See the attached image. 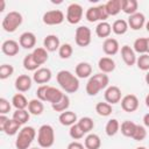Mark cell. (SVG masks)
Returning <instances> with one entry per match:
<instances>
[{
	"mask_svg": "<svg viewBox=\"0 0 149 149\" xmlns=\"http://www.w3.org/2000/svg\"><path fill=\"white\" fill-rule=\"evenodd\" d=\"M30 118V113L27 111V109H16L14 113H13V118L15 121H17L21 125H24Z\"/></svg>",
	"mask_w": 149,
	"mask_h": 149,
	"instance_id": "40",
	"label": "cell"
},
{
	"mask_svg": "<svg viewBox=\"0 0 149 149\" xmlns=\"http://www.w3.org/2000/svg\"><path fill=\"white\" fill-rule=\"evenodd\" d=\"M121 57L123 59V62L126 63V65L128 66H133L134 64H136V55H135V51L132 47L129 45H123L121 47Z\"/></svg>",
	"mask_w": 149,
	"mask_h": 149,
	"instance_id": "15",
	"label": "cell"
},
{
	"mask_svg": "<svg viewBox=\"0 0 149 149\" xmlns=\"http://www.w3.org/2000/svg\"><path fill=\"white\" fill-rule=\"evenodd\" d=\"M52 77V73H51V70L48 69V68H40L37 69L34 74H33V80L37 84H41V85H45L47 83L50 81Z\"/></svg>",
	"mask_w": 149,
	"mask_h": 149,
	"instance_id": "12",
	"label": "cell"
},
{
	"mask_svg": "<svg viewBox=\"0 0 149 149\" xmlns=\"http://www.w3.org/2000/svg\"><path fill=\"white\" fill-rule=\"evenodd\" d=\"M57 83L61 88L66 93H74L79 90L78 77L68 70H61L56 76Z\"/></svg>",
	"mask_w": 149,
	"mask_h": 149,
	"instance_id": "1",
	"label": "cell"
},
{
	"mask_svg": "<svg viewBox=\"0 0 149 149\" xmlns=\"http://www.w3.org/2000/svg\"><path fill=\"white\" fill-rule=\"evenodd\" d=\"M31 84H33V79L28 74H20L15 79V88L19 92H27L28 90H30Z\"/></svg>",
	"mask_w": 149,
	"mask_h": 149,
	"instance_id": "18",
	"label": "cell"
},
{
	"mask_svg": "<svg viewBox=\"0 0 149 149\" xmlns=\"http://www.w3.org/2000/svg\"><path fill=\"white\" fill-rule=\"evenodd\" d=\"M139 2L136 0H121V10L128 15L137 13Z\"/></svg>",
	"mask_w": 149,
	"mask_h": 149,
	"instance_id": "25",
	"label": "cell"
},
{
	"mask_svg": "<svg viewBox=\"0 0 149 149\" xmlns=\"http://www.w3.org/2000/svg\"><path fill=\"white\" fill-rule=\"evenodd\" d=\"M74 72L78 78H88L92 74V66L87 62H80L76 65Z\"/></svg>",
	"mask_w": 149,
	"mask_h": 149,
	"instance_id": "22",
	"label": "cell"
},
{
	"mask_svg": "<svg viewBox=\"0 0 149 149\" xmlns=\"http://www.w3.org/2000/svg\"><path fill=\"white\" fill-rule=\"evenodd\" d=\"M111 33H112V26L108 22H106V21L99 22L97 24V27H95V34L100 38H105V40L108 38Z\"/></svg>",
	"mask_w": 149,
	"mask_h": 149,
	"instance_id": "24",
	"label": "cell"
},
{
	"mask_svg": "<svg viewBox=\"0 0 149 149\" xmlns=\"http://www.w3.org/2000/svg\"><path fill=\"white\" fill-rule=\"evenodd\" d=\"M72 52H73V49H72V45L69 44V43H64L59 47L58 49V55L62 59H68L72 56Z\"/></svg>",
	"mask_w": 149,
	"mask_h": 149,
	"instance_id": "41",
	"label": "cell"
},
{
	"mask_svg": "<svg viewBox=\"0 0 149 149\" xmlns=\"http://www.w3.org/2000/svg\"><path fill=\"white\" fill-rule=\"evenodd\" d=\"M66 149H86V148H85V146L81 144L80 142L73 141V142H71V143L68 144V148H66Z\"/></svg>",
	"mask_w": 149,
	"mask_h": 149,
	"instance_id": "47",
	"label": "cell"
},
{
	"mask_svg": "<svg viewBox=\"0 0 149 149\" xmlns=\"http://www.w3.org/2000/svg\"><path fill=\"white\" fill-rule=\"evenodd\" d=\"M129 26H128V22L122 20V19H119V20H115L112 24V31L116 35H123L127 33Z\"/></svg>",
	"mask_w": 149,
	"mask_h": 149,
	"instance_id": "30",
	"label": "cell"
},
{
	"mask_svg": "<svg viewBox=\"0 0 149 149\" xmlns=\"http://www.w3.org/2000/svg\"><path fill=\"white\" fill-rule=\"evenodd\" d=\"M14 73V68L10 64H2L0 66V79L5 80Z\"/></svg>",
	"mask_w": 149,
	"mask_h": 149,
	"instance_id": "44",
	"label": "cell"
},
{
	"mask_svg": "<svg viewBox=\"0 0 149 149\" xmlns=\"http://www.w3.org/2000/svg\"><path fill=\"white\" fill-rule=\"evenodd\" d=\"M120 129H121L122 135H125L127 137H133L134 132L136 129V123L133 122V121H130V120H126V121H123L121 123Z\"/></svg>",
	"mask_w": 149,
	"mask_h": 149,
	"instance_id": "32",
	"label": "cell"
},
{
	"mask_svg": "<svg viewBox=\"0 0 149 149\" xmlns=\"http://www.w3.org/2000/svg\"><path fill=\"white\" fill-rule=\"evenodd\" d=\"M146 105H147V107H149V94H147V97H146Z\"/></svg>",
	"mask_w": 149,
	"mask_h": 149,
	"instance_id": "52",
	"label": "cell"
},
{
	"mask_svg": "<svg viewBox=\"0 0 149 149\" xmlns=\"http://www.w3.org/2000/svg\"><path fill=\"white\" fill-rule=\"evenodd\" d=\"M127 22H128V26L130 27V29L139 30L146 24V16H144V14L137 12V13H135L133 15H129Z\"/></svg>",
	"mask_w": 149,
	"mask_h": 149,
	"instance_id": "16",
	"label": "cell"
},
{
	"mask_svg": "<svg viewBox=\"0 0 149 149\" xmlns=\"http://www.w3.org/2000/svg\"><path fill=\"white\" fill-rule=\"evenodd\" d=\"M1 51L6 56H9V57L15 56L20 51V44H19V42H16L14 40H6L1 44Z\"/></svg>",
	"mask_w": 149,
	"mask_h": 149,
	"instance_id": "14",
	"label": "cell"
},
{
	"mask_svg": "<svg viewBox=\"0 0 149 149\" xmlns=\"http://www.w3.org/2000/svg\"><path fill=\"white\" fill-rule=\"evenodd\" d=\"M95 112L100 115V116H108L112 114L113 112V108H112V105L108 104V102H98L95 105Z\"/></svg>",
	"mask_w": 149,
	"mask_h": 149,
	"instance_id": "36",
	"label": "cell"
},
{
	"mask_svg": "<svg viewBox=\"0 0 149 149\" xmlns=\"http://www.w3.org/2000/svg\"><path fill=\"white\" fill-rule=\"evenodd\" d=\"M108 83H109V78L106 73H102V72L95 73L92 77H90L86 84V93L91 97L97 95L99 91L108 87Z\"/></svg>",
	"mask_w": 149,
	"mask_h": 149,
	"instance_id": "2",
	"label": "cell"
},
{
	"mask_svg": "<svg viewBox=\"0 0 149 149\" xmlns=\"http://www.w3.org/2000/svg\"><path fill=\"white\" fill-rule=\"evenodd\" d=\"M28 104H29V101L22 93H16L12 98V105L16 109H26L28 107Z\"/></svg>",
	"mask_w": 149,
	"mask_h": 149,
	"instance_id": "31",
	"label": "cell"
},
{
	"mask_svg": "<svg viewBox=\"0 0 149 149\" xmlns=\"http://www.w3.org/2000/svg\"><path fill=\"white\" fill-rule=\"evenodd\" d=\"M108 16H115L121 12V0H108L105 3Z\"/></svg>",
	"mask_w": 149,
	"mask_h": 149,
	"instance_id": "26",
	"label": "cell"
},
{
	"mask_svg": "<svg viewBox=\"0 0 149 149\" xmlns=\"http://www.w3.org/2000/svg\"><path fill=\"white\" fill-rule=\"evenodd\" d=\"M10 104L7 99L5 98H0V114H7L10 111Z\"/></svg>",
	"mask_w": 149,
	"mask_h": 149,
	"instance_id": "46",
	"label": "cell"
},
{
	"mask_svg": "<svg viewBox=\"0 0 149 149\" xmlns=\"http://www.w3.org/2000/svg\"><path fill=\"white\" fill-rule=\"evenodd\" d=\"M8 120H9V118H7L5 114H0V130L3 132L5 126H6V123H7Z\"/></svg>",
	"mask_w": 149,
	"mask_h": 149,
	"instance_id": "48",
	"label": "cell"
},
{
	"mask_svg": "<svg viewBox=\"0 0 149 149\" xmlns=\"http://www.w3.org/2000/svg\"><path fill=\"white\" fill-rule=\"evenodd\" d=\"M136 65L142 71H149V54L140 55L136 59Z\"/></svg>",
	"mask_w": 149,
	"mask_h": 149,
	"instance_id": "42",
	"label": "cell"
},
{
	"mask_svg": "<svg viewBox=\"0 0 149 149\" xmlns=\"http://www.w3.org/2000/svg\"><path fill=\"white\" fill-rule=\"evenodd\" d=\"M120 47H119V42L115 40V38H112V37H108L102 43V50L106 55L108 56H113L115 54H118Z\"/></svg>",
	"mask_w": 149,
	"mask_h": 149,
	"instance_id": "19",
	"label": "cell"
},
{
	"mask_svg": "<svg viewBox=\"0 0 149 149\" xmlns=\"http://www.w3.org/2000/svg\"><path fill=\"white\" fill-rule=\"evenodd\" d=\"M63 95H64V93L61 90H58V88H56L54 86H48L44 101H48V102H50L52 105V104H56L57 101H59Z\"/></svg>",
	"mask_w": 149,
	"mask_h": 149,
	"instance_id": "20",
	"label": "cell"
},
{
	"mask_svg": "<svg viewBox=\"0 0 149 149\" xmlns=\"http://www.w3.org/2000/svg\"><path fill=\"white\" fill-rule=\"evenodd\" d=\"M98 68L102 73H109L115 70V62L111 57H101L98 62Z\"/></svg>",
	"mask_w": 149,
	"mask_h": 149,
	"instance_id": "23",
	"label": "cell"
},
{
	"mask_svg": "<svg viewBox=\"0 0 149 149\" xmlns=\"http://www.w3.org/2000/svg\"><path fill=\"white\" fill-rule=\"evenodd\" d=\"M64 13L59 9H52V10H48L43 14V23L48 24V26H57L61 24L64 21Z\"/></svg>",
	"mask_w": 149,
	"mask_h": 149,
	"instance_id": "9",
	"label": "cell"
},
{
	"mask_svg": "<svg viewBox=\"0 0 149 149\" xmlns=\"http://www.w3.org/2000/svg\"><path fill=\"white\" fill-rule=\"evenodd\" d=\"M21 126H22V125L19 123L17 121H15L14 119H9V120L7 121V123H6V126H5L3 133H5L6 135L13 136V135H15V134L19 132V129H20Z\"/></svg>",
	"mask_w": 149,
	"mask_h": 149,
	"instance_id": "34",
	"label": "cell"
},
{
	"mask_svg": "<svg viewBox=\"0 0 149 149\" xmlns=\"http://www.w3.org/2000/svg\"><path fill=\"white\" fill-rule=\"evenodd\" d=\"M33 57H34V59L36 61V63L41 66V65H43L47 61H48V58H49V56H48V51L44 49V48H35L34 50H33Z\"/></svg>",
	"mask_w": 149,
	"mask_h": 149,
	"instance_id": "29",
	"label": "cell"
},
{
	"mask_svg": "<svg viewBox=\"0 0 149 149\" xmlns=\"http://www.w3.org/2000/svg\"><path fill=\"white\" fill-rule=\"evenodd\" d=\"M143 123H144V127H148L149 128V113L144 114V116H143Z\"/></svg>",
	"mask_w": 149,
	"mask_h": 149,
	"instance_id": "49",
	"label": "cell"
},
{
	"mask_svg": "<svg viewBox=\"0 0 149 149\" xmlns=\"http://www.w3.org/2000/svg\"><path fill=\"white\" fill-rule=\"evenodd\" d=\"M84 146L86 149H99L101 140L97 134H88L84 140Z\"/></svg>",
	"mask_w": 149,
	"mask_h": 149,
	"instance_id": "28",
	"label": "cell"
},
{
	"mask_svg": "<svg viewBox=\"0 0 149 149\" xmlns=\"http://www.w3.org/2000/svg\"><path fill=\"white\" fill-rule=\"evenodd\" d=\"M61 47V42H59V38L57 35H54V34H50L48 36L44 37L43 40V48L47 50V51H56L58 50Z\"/></svg>",
	"mask_w": 149,
	"mask_h": 149,
	"instance_id": "17",
	"label": "cell"
},
{
	"mask_svg": "<svg viewBox=\"0 0 149 149\" xmlns=\"http://www.w3.org/2000/svg\"><path fill=\"white\" fill-rule=\"evenodd\" d=\"M147 54H149V37L147 38Z\"/></svg>",
	"mask_w": 149,
	"mask_h": 149,
	"instance_id": "53",
	"label": "cell"
},
{
	"mask_svg": "<svg viewBox=\"0 0 149 149\" xmlns=\"http://www.w3.org/2000/svg\"><path fill=\"white\" fill-rule=\"evenodd\" d=\"M119 130H120V123L116 119H111L107 121L105 126V133L108 136H114Z\"/></svg>",
	"mask_w": 149,
	"mask_h": 149,
	"instance_id": "35",
	"label": "cell"
},
{
	"mask_svg": "<svg viewBox=\"0 0 149 149\" xmlns=\"http://www.w3.org/2000/svg\"><path fill=\"white\" fill-rule=\"evenodd\" d=\"M147 136V130H146V127L144 126H141V125H136V129L134 132V135L132 139H134L135 141H143Z\"/></svg>",
	"mask_w": 149,
	"mask_h": 149,
	"instance_id": "45",
	"label": "cell"
},
{
	"mask_svg": "<svg viewBox=\"0 0 149 149\" xmlns=\"http://www.w3.org/2000/svg\"><path fill=\"white\" fill-rule=\"evenodd\" d=\"M69 106H70V98H69V95L65 94V93H64V95L62 97V99H61L59 101H57L56 104H52V105H51V107H52L54 111L61 112V113L68 111Z\"/></svg>",
	"mask_w": 149,
	"mask_h": 149,
	"instance_id": "33",
	"label": "cell"
},
{
	"mask_svg": "<svg viewBox=\"0 0 149 149\" xmlns=\"http://www.w3.org/2000/svg\"><path fill=\"white\" fill-rule=\"evenodd\" d=\"M37 143L41 148H50L55 143V130L50 125H42L37 130Z\"/></svg>",
	"mask_w": 149,
	"mask_h": 149,
	"instance_id": "4",
	"label": "cell"
},
{
	"mask_svg": "<svg viewBox=\"0 0 149 149\" xmlns=\"http://www.w3.org/2000/svg\"><path fill=\"white\" fill-rule=\"evenodd\" d=\"M0 3H1V7H0V12H3V10H5V5H6L5 0H0Z\"/></svg>",
	"mask_w": 149,
	"mask_h": 149,
	"instance_id": "50",
	"label": "cell"
},
{
	"mask_svg": "<svg viewBox=\"0 0 149 149\" xmlns=\"http://www.w3.org/2000/svg\"><path fill=\"white\" fill-rule=\"evenodd\" d=\"M92 33H91V29L86 26H79L77 29H76V33H74V41H76V44L78 47H81V48H85L87 47L90 43H91V37Z\"/></svg>",
	"mask_w": 149,
	"mask_h": 149,
	"instance_id": "7",
	"label": "cell"
},
{
	"mask_svg": "<svg viewBox=\"0 0 149 149\" xmlns=\"http://www.w3.org/2000/svg\"><path fill=\"white\" fill-rule=\"evenodd\" d=\"M121 108L127 113H133L139 108V99L135 94H127L121 99Z\"/></svg>",
	"mask_w": 149,
	"mask_h": 149,
	"instance_id": "10",
	"label": "cell"
},
{
	"mask_svg": "<svg viewBox=\"0 0 149 149\" xmlns=\"http://www.w3.org/2000/svg\"><path fill=\"white\" fill-rule=\"evenodd\" d=\"M146 29H147V31L149 33V21H148V22L146 23Z\"/></svg>",
	"mask_w": 149,
	"mask_h": 149,
	"instance_id": "54",
	"label": "cell"
},
{
	"mask_svg": "<svg viewBox=\"0 0 149 149\" xmlns=\"http://www.w3.org/2000/svg\"><path fill=\"white\" fill-rule=\"evenodd\" d=\"M69 134H70L71 139H73V140H80V139H83L84 135H85V133L81 130V128L79 127L78 123H74V125H72V126L70 127Z\"/></svg>",
	"mask_w": 149,
	"mask_h": 149,
	"instance_id": "43",
	"label": "cell"
},
{
	"mask_svg": "<svg viewBox=\"0 0 149 149\" xmlns=\"http://www.w3.org/2000/svg\"><path fill=\"white\" fill-rule=\"evenodd\" d=\"M22 21H23V17H22L21 13L16 12V10H12L5 15V17L2 19L1 26L5 31L14 33L22 24Z\"/></svg>",
	"mask_w": 149,
	"mask_h": 149,
	"instance_id": "5",
	"label": "cell"
},
{
	"mask_svg": "<svg viewBox=\"0 0 149 149\" xmlns=\"http://www.w3.org/2000/svg\"><path fill=\"white\" fill-rule=\"evenodd\" d=\"M136 149H147V148H146V147H137Z\"/></svg>",
	"mask_w": 149,
	"mask_h": 149,
	"instance_id": "55",
	"label": "cell"
},
{
	"mask_svg": "<svg viewBox=\"0 0 149 149\" xmlns=\"http://www.w3.org/2000/svg\"><path fill=\"white\" fill-rule=\"evenodd\" d=\"M144 79H146V83H147V85L149 86V71L147 72V74H146V78H144Z\"/></svg>",
	"mask_w": 149,
	"mask_h": 149,
	"instance_id": "51",
	"label": "cell"
},
{
	"mask_svg": "<svg viewBox=\"0 0 149 149\" xmlns=\"http://www.w3.org/2000/svg\"><path fill=\"white\" fill-rule=\"evenodd\" d=\"M105 100L106 102L111 104V105H114V104H118L121 101V90L115 86V85H112V86H108L106 90H105Z\"/></svg>",
	"mask_w": 149,
	"mask_h": 149,
	"instance_id": "11",
	"label": "cell"
},
{
	"mask_svg": "<svg viewBox=\"0 0 149 149\" xmlns=\"http://www.w3.org/2000/svg\"><path fill=\"white\" fill-rule=\"evenodd\" d=\"M133 49H134L135 52H137L140 55L147 54V38L146 37H139V38H136L134 41Z\"/></svg>",
	"mask_w": 149,
	"mask_h": 149,
	"instance_id": "39",
	"label": "cell"
},
{
	"mask_svg": "<svg viewBox=\"0 0 149 149\" xmlns=\"http://www.w3.org/2000/svg\"><path fill=\"white\" fill-rule=\"evenodd\" d=\"M22 64H23V68H24L26 70H28V71H34V72H35L37 69H40V65L36 63V61H35L34 57H33V54H28V55L23 58Z\"/></svg>",
	"mask_w": 149,
	"mask_h": 149,
	"instance_id": "37",
	"label": "cell"
},
{
	"mask_svg": "<svg viewBox=\"0 0 149 149\" xmlns=\"http://www.w3.org/2000/svg\"><path fill=\"white\" fill-rule=\"evenodd\" d=\"M58 121L61 125L63 126H72L74 123L78 122L77 120V114L72 111H65V112H62L58 116Z\"/></svg>",
	"mask_w": 149,
	"mask_h": 149,
	"instance_id": "21",
	"label": "cell"
},
{
	"mask_svg": "<svg viewBox=\"0 0 149 149\" xmlns=\"http://www.w3.org/2000/svg\"><path fill=\"white\" fill-rule=\"evenodd\" d=\"M85 17L88 22H97V21H100V22H104L107 17H108V14L106 12V8H105V5H99V6H94V7H90L86 13H85Z\"/></svg>",
	"mask_w": 149,
	"mask_h": 149,
	"instance_id": "6",
	"label": "cell"
},
{
	"mask_svg": "<svg viewBox=\"0 0 149 149\" xmlns=\"http://www.w3.org/2000/svg\"><path fill=\"white\" fill-rule=\"evenodd\" d=\"M83 14H84V9L83 7L79 5V3H71L66 8V21L70 23V24H77L80 22L81 17H83Z\"/></svg>",
	"mask_w": 149,
	"mask_h": 149,
	"instance_id": "8",
	"label": "cell"
},
{
	"mask_svg": "<svg viewBox=\"0 0 149 149\" xmlns=\"http://www.w3.org/2000/svg\"><path fill=\"white\" fill-rule=\"evenodd\" d=\"M19 44L20 47L24 49H33L36 44V36L31 31H24L19 37Z\"/></svg>",
	"mask_w": 149,
	"mask_h": 149,
	"instance_id": "13",
	"label": "cell"
},
{
	"mask_svg": "<svg viewBox=\"0 0 149 149\" xmlns=\"http://www.w3.org/2000/svg\"><path fill=\"white\" fill-rule=\"evenodd\" d=\"M29 149H41V148H37V147H33V148H29Z\"/></svg>",
	"mask_w": 149,
	"mask_h": 149,
	"instance_id": "56",
	"label": "cell"
},
{
	"mask_svg": "<svg viewBox=\"0 0 149 149\" xmlns=\"http://www.w3.org/2000/svg\"><path fill=\"white\" fill-rule=\"evenodd\" d=\"M44 111L43 101L40 99H31L28 104V112L33 115H41Z\"/></svg>",
	"mask_w": 149,
	"mask_h": 149,
	"instance_id": "27",
	"label": "cell"
},
{
	"mask_svg": "<svg viewBox=\"0 0 149 149\" xmlns=\"http://www.w3.org/2000/svg\"><path fill=\"white\" fill-rule=\"evenodd\" d=\"M77 123L79 125V127L81 128V130L85 134L86 133H90L93 129V127H94V122H93V120L90 116H83V118H80Z\"/></svg>",
	"mask_w": 149,
	"mask_h": 149,
	"instance_id": "38",
	"label": "cell"
},
{
	"mask_svg": "<svg viewBox=\"0 0 149 149\" xmlns=\"http://www.w3.org/2000/svg\"><path fill=\"white\" fill-rule=\"evenodd\" d=\"M35 136H36V130L34 127L26 126V127L21 128L17 134V137L15 140L16 149H29Z\"/></svg>",
	"mask_w": 149,
	"mask_h": 149,
	"instance_id": "3",
	"label": "cell"
}]
</instances>
